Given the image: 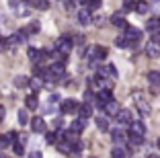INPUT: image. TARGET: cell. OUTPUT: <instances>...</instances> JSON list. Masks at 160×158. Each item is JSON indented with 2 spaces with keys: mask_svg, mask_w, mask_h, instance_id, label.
Instances as JSON below:
<instances>
[{
  "mask_svg": "<svg viewBox=\"0 0 160 158\" xmlns=\"http://www.w3.org/2000/svg\"><path fill=\"white\" fill-rule=\"evenodd\" d=\"M10 144H14V142L8 138V134H6V135H0V150H6Z\"/></svg>",
  "mask_w": 160,
  "mask_h": 158,
  "instance_id": "cell-30",
  "label": "cell"
},
{
  "mask_svg": "<svg viewBox=\"0 0 160 158\" xmlns=\"http://www.w3.org/2000/svg\"><path fill=\"white\" fill-rule=\"evenodd\" d=\"M136 13H140V14L150 13V2H144V0H140V2L136 4Z\"/></svg>",
  "mask_w": 160,
  "mask_h": 158,
  "instance_id": "cell-26",
  "label": "cell"
},
{
  "mask_svg": "<svg viewBox=\"0 0 160 158\" xmlns=\"http://www.w3.org/2000/svg\"><path fill=\"white\" fill-rule=\"evenodd\" d=\"M29 109L27 107H25V109H21V111H19V115H17V121H19V123H21V125H27V123H31V119H29Z\"/></svg>",
  "mask_w": 160,
  "mask_h": 158,
  "instance_id": "cell-23",
  "label": "cell"
},
{
  "mask_svg": "<svg viewBox=\"0 0 160 158\" xmlns=\"http://www.w3.org/2000/svg\"><path fill=\"white\" fill-rule=\"evenodd\" d=\"M31 130L35 134H45V119L43 117H33L31 119Z\"/></svg>",
  "mask_w": 160,
  "mask_h": 158,
  "instance_id": "cell-10",
  "label": "cell"
},
{
  "mask_svg": "<svg viewBox=\"0 0 160 158\" xmlns=\"http://www.w3.org/2000/svg\"><path fill=\"white\" fill-rule=\"evenodd\" d=\"M27 35H29L27 29H21L19 33H14V37H17V41H19V43H25V41H27Z\"/></svg>",
  "mask_w": 160,
  "mask_h": 158,
  "instance_id": "cell-33",
  "label": "cell"
},
{
  "mask_svg": "<svg viewBox=\"0 0 160 158\" xmlns=\"http://www.w3.org/2000/svg\"><path fill=\"white\" fill-rule=\"evenodd\" d=\"M2 158H4V156H2Z\"/></svg>",
  "mask_w": 160,
  "mask_h": 158,
  "instance_id": "cell-50",
  "label": "cell"
},
{
  "mask_svg": "<svg viewBox=\"0 0 160 158\" xmlns=\"http://www.w3.org/2000/svg\"><path fill=\"white\" fill-rule=\"evenodd\" d=\"M60 140H62L60 131H47V134H45V142H47V144H58Z\"/></svg>",
  "mask_w": 160,
  "mask_h": 158,
  "instance_id": "cell-24",
  "label": "cell"
},
{
  "mask_svg": "<svg viewBox=\"0 0 160 158\" xmlns=\"http://www.w3.org/2000/svg\"><path fill=\"white\" fill-rule=\"evenodd\" d=\"M94 123H97V127H99L101 131H107V130H109V121L105 119L103 115H101V117H97V119H94Z\"/></svg>",
  "mask_w": 160,
  "mask_h": 158,
  "instance_id": "cell-28",
  "label": "cell"
},
{
  "mask_svg": "<svg viewBox=\"0 0 160 158\" xmlns=\"http://www.w3.org/2000/svg\"><path fill=\"white\" fill-rule=\"evenodd\" d=\"M58 101H60V97H58V94H52V97H49V101H47V103H53V105H56Z\"/></svg>",
  "mask_w": 160,
  "mask_h": 158,
  "instance_id": "cell-43",
  "label": "cell"
},
{
  "mask_svg": "<svg viewBox=\"0 0 160 158\" xmlns=\"http://www.w3.org/2000/svg\"><path fill=\"white\" fill-rule=\"evenodd\" d=\"M27 31H29V33H37V31H39V23H31V25L27 27Z\"/></svg>",
  "mask_w": 160,
  "mask_h": 158,
  "instance_id": "cell-38",
  "label": "cell"
},
{
  "mask_svg": "<svg viewBox=\"0 0 160 158\" xmlns=\"http://www.w3.org/2000/svg\"><path fill=\"white\" fill-rule=\"evenodd\" d=\"M37 105H39L37 94H29V97L25 99V107H27L29 111H35V109H37Z\"/></svg>",
  "mask_w": 160,
  "mask_h": 158,
  "instance_id": "cell-20",
  "label": "cell"
},
{
  "mask_svg": "<svg viewBox=\"0 0 160 158\" xmlns=\"http://www.w3.org/2000/svg\"><path fill=\"white\" fill-rule=\"evenodd\" d=\"M23 146L25 144H21V142H14L12 148H14V154H17V156H23V154H25V148H23Z\"/></svg>",
  "mask_w": 160,
  "mask_h": 158,
  "instance_id": "cell-35",
  "label": "cell"
},
{
  "mask_svg": "<svg viewBox=\"0 0 160 158\" xmlns=\"http://www.w3.org/2000/svg\"><path fill=\"white\" fill-rule=\"evenodd\" d=\"M76 2H78V4H82V6H86V8H88V4H90V0H76Z\"/></svg>",
  "mask_w": 160,
  "mask_h": 158,
  "instance_id": "cell-44",
  "label": "cell"
},
{
  "mask_svg": "<svg viewBox=\"0 0 160 158\" xmlns=\"http://www.w3.org/2000/svg\"><path fill=\"white\" fill-rule=\"evenodd\" d=\"M148 158H160V154H148Z\"/></svg>",
  "mask_w": 160,
  "mask_h": 158,
  "instance_id": "cell-47",
  "label": "cell"
},
{
  "mask_svg": "<svg viewBox=\"0 0 160 158\" xmlns=\"http://www.w3.org/2000/svg\"><path fill=\"white\" fill-rule=\"evenodd\" d=\"M0 158H2V156H0Z\"/></svg>",
  "mask_w": 160,
  "mask_h": 158,
  "instance_id": "cell-49",
  "label": "cell"
},
{
  "mask_svg": "<svg viewBox=\"0 0 160 158\" xmlns=\"http://www.w3.org/2000/svg\"><path fill=\"white\" fill-rule=\"evenodd\" d=\"M14 86H17V89H25V86H29V80L25 78V76H17V78H14Z\"/></svg>",
  "mask_w": 160,
  "mask_h": 158,
  "instance_id": "cell-31",
  "label": "cell"
},
{
  "mask_svg": "<svg viewBox=\"0 0 160 158\" xmlns=\"http://www.w3.org/2000/svg\"><path fill=\"white\" fill-rule=\"evenodd\" d=\"M136 4L138 2H133V0H123V13H132V10H136Z\"/></svg>",
  "mask_w": 160,
  "mask_h": 158,
  "instance_id": "cell-32",
  "label": "cell"
},
{
  "mask_svg": "<svg viewBox=\"0 0 160 158\" xmlns=\"http://www.w3.org/2000/svg\"><path fill=\"white\" fill-rule=\"evenodd\" d=\"M127 144H129V146H142V144H144V135L129 134V135H127Z\"/></svg>",
  "mask_w": 160,
  "mask_h": 158,
  "instance_id": "cell-22",
  "label": "cell"
},
{
  "mask_svg": "<svg viewBox=\"0 0 160 158\" xmlns=\"http://www.w3.org/2000/svg\"><path fill=\"white\" fill-rule=\"evenodd\" d=\"M86 127V119H82V117H78V119H74L72 121V125H70V130L72 131H76V134H80V131Z\"/></svg>",
  "mask_w": 160,
  "mask_h": 158,
  "instance_id": "cell-18",
  "label": "cell"
},
{
  "mask_svg": "<svg viewBox=\"0 0 160 158\" xmlns=\"http://www.w3.org/2000/svg\"><path fill=\"white\" fill-rule=\"evenodd\" d=\"M111 25H113V27H117V29H125L127 27V21H125V17H123V14L115 13L113 17H111Z\"/></svg>",
  "mask_w": 160,
  "mask_h": 158,
  "instance_id": "cell-13",
  "label": "cell"
},
{
  "mask_svg": "<svg viewBox=\"0 0 160 158\" xmlns=\"http://www.w3.org/2000/svg\"><path fill=\"white\" fill-rule=\"evenodd\" d=\"M115 119H117V123L119 125H129V123H132V111H129V109H121V111L117 113V117H115Z\"/></svg>",
  "mask_w": 160,
  "mask_h": 158,
  "instance_id": "cell-7",
  "label": "cell"
},
{
  "mask_svg": "<svg viewBox=\"0 0 160 158\" xmlns=\"http://www.w3.org/2000/svg\"><path fill=\"white\" fill-rule=\"evenodd\" d=\"M146 29L152 33V35H154V33H158L160 31V17H152V19L146 23Z\"/></svg>",
  "mask_w": 160,
  "mask_h": 158,
  "instance_id": "cell-16",
  "label": "cell"
},
{
  "mask_svg": "<svg viewBox=\"0 0 160 158\" xmlns=\"http://www.w3.org/2000/svg\"><path fill=\"white\" fill-rule=\"evenodd\" d=\"M129 134L146 135V125H144V121H140V119H133L132 123H129Z\"/></svg>",
  "mask_w": 160,
  "mask_h": 158,
  "instance_id": "cell-8",
  "label": "cell"
},
{
  "mask_svg": "<svg viewBox=\"0 0 160 158\" xmlns=\"http://www.w3.org/2000/svg\"><path fill=\"white\" fill-rule=\"evenodd\" d=\"M107 54H109V49L107 47H103V45H92V47H88L86 49V56H88V60H105L107 58Z\"/></svg>",
  "mask_w": 160,
  "mask_h": 158,
  "instance_id": "cell-2",
  "label": "cell"
},
{
  "mask_svg": "<svg viewBox=\"0 0 160 158\" xmlns=\"http://www.w3.org/2000/svg\"><path fill=\"white\" fill-rule=\"evenodd\" d=\"M101 4H103V0H90V4H88V8H90V10H94V8H99Z\"/></svg>",
  "mask_w": 160,
  "mask_h": 158,
  "instance_id": "cell-37",
  "label": "cell"
},
{
  "mask_svg": "<svg viewBox=\"0 0 160 158\" xmlns=\"http://www.w3.org/2000/svg\"><path fill=\"white\" fill-rule=\"evenodd\" d=\"M29 158H43V154L39 152V150H33V152H31V156Z\"/></svg>",
  "mask_w": 160,
  "mask_h": 158,
  "instance_id": "cell-40",
  "label": "cell"
},
{
  "mask_svg": "<svg viewBox=\"0 0 160 158\" xmlns=\"http://www.w3.org/2000/svg\"><path fill=\"white\" fill-rule=\"evenodd\" d=\"M115 45L117 47H132V41L125 35H119V37H115Z\"/></svg>",
  "mask_w": 160,
  "mask_h": 158,
  "instance_id": "cell-27",
  "label": "cell"
},
{
  "mask_svg": "<svg viewBox=\"0 0 160 158\" xmlns=\"http://www.w3.org/2000/svg\"><path fill=\"white\" fill-rule=\"evenodd\" d=\"M27 56H29V60L33 62V64H41L45 58H49V51H45V49H37V47H29Z\"/></svg>",
  "mask_w": 160,
  "mask_h": 158,
  "instance_id": "cell-3",
  "label": "cell"
},
{
  "mask_svg": "<svg viewBox=\"0 0 160 158\" xmlns=\"http://www.w3.org/2000/svg\"><path fill=\"white\" fill-rule=\"evenodd\" d=\"M17 142L25 144V142H27V135H25V134H19V135H17Z\"/></svg>",
  "mask_w": 160,
  "mask_h": 158,
  "instance_id": "cell-41",
  "label": "cell"
},
{
  "mask_svg": "<svg viewBox=\"0 0 160 158\" xmlns=\"http://www.w3.org/2000/svg\"><path fill=\"white\" fill-rule=\"evenodd\" d=\"M94 23L99 25V27H103V25H105V17H97V19H94Z\"/></svg>",
  "mask_w": 160,
  "mask_h": 158,
  "instance_id": "cell-42",
  "label": "cell"
},
{
  "mask_svg": "<svg viewBox=\"0 0 160 158\" xmlns=\"http://www.w3.org/2000/svg\"><path fill=\"white\" fill-rule=\"evenodd\" d=\"M146 54H148L150 58H158V56H160V45L154 41V39H152V41L146 45Z\"/></svg>",
  "mask_w": 160,
  "mask_h": 158,
  "instance_id": "cell-15",
  "label": "cell"
},
{
  "mask_svg": "<svg viewBox=\"0 0 160 158\" xmlns=\"http://www.w3.org/2000/svg\"><path fill=\"white\" fill-rule=\"evenodd\" d=\"M156 146H158V150H160V138H158V142H156Z\"/></svg>",
  "mask_w": 160,
  "mask_h": 158,
  "instance_id": "cell-48",
  "label": "cell"
},
{
  "mask_svg": "<svg viewBox=\"0 0 160 158\" xmlns=\"http://www.w3.org/2000/svg\"><path fill=\"white\" fill-rule=\"evenodd\" d=\"M62 125V119L60 117H56V121H53V127H60Z\"/></svg>",
  "mask_w": 160,
  "mask_h": 158,
  "instance_id": "cell-46",
  "label": "cell"
},
{
  "mask_svg": "<svg viewBox=\"0 0 160 158\" xmlns=\"http://www.w3.org/2000/svg\"><path fill=\"white\" fill-rule=\"evenodd\" d=\"M111 140L115 142V146H125V144H127V134H125L123 130H119V127H117V130L111 131Z\"/></svg>",
  "mask_w": 160,
  "mask_h": 158,
  "instance_id": "cell-6",
  "label": "cell"
},
{
  "mask_svg": "<svg viewBox=\"0 0 160 158\" xmlns=\"http://www.w3.org/2000/svg\"><path fill=\"white\" fill-rule=\"evenodd\" d=\"M123 31H125L123 35H125V37L129 39V41H132V45H136V43L140 41V37H142V31H140V29H136V27H129V25H127V27L123 29Z\"/></svg>",
  "mask_w": 160,
  "mask_h": 158,
  "instance_id": "cell-5",
  "label": "cell"
},
{
  "mask_svg": "<svg viewBox=\"0 0 160 158\" xmlns=\"http://www.w3.org/2000/svg\"><path fill=\"white\" fill-rule=\"evenodd\" d=\"M74 4H76L74 0H66V2H64V8L66 10H74Z\"/></svg>",
  "mask_w": 160,
  "mask_h": 158,
  "instance_id": "cell-39",
  "label": "cell"
},
{
  "mask_svg": "<svg viewBox=\"0 0 160 158\" xmlns=\"http://www.w3.org/2000/svg\"><path fill=\"white\" fill-rule=\"evenodd\" d=\"M92 115V103H80L78 107V117H82V119H88V117Z\"/></svg>",
  "mask_w": 160,
  "mask_h": 158,
  "instance_id": "cell-12",
  "label": "cell"
},
{
  "mask_svg": "<svg viewBox=\"0 0 160 158\" xmlns=\"http://www.w3.org/2000/svg\"><path fill=\"white\" fill-rule=\"evenodd\" d=\"M29 86H31L33 90H41V89H43V78H41V76H35V78H31V80H29Z\"/></svg>",
  "mask_w": 160,
  "mask_h": 158,
  "instance_id": "cell-25",
  "label": "cell"
},
{
  "mask_svg": "<svg viewBox=\"0 0 160 158\" xmlns=\"http://www.w3.org/2000/svg\"><path fill=\"white\" fill-rule=\"evenodd\" d=\"M31 4H33L35 8H39V10H47L49 8V0H33Z\"/></svg>",
  "mask_w": 160,
  "mask_h": 158,
  "instance_id": "cell-29",
  "label": "cell"
},
{
  "mask_svg": "<svg viewBox=\"0 0 160 158\" xmlns=\"http://www.w3.org/2000/svg\"><path fill=\"white\" fill-rule=\"evenodd\" d=\"M150 10H154L156 14H160V0H152L150 2Z\"/></svg>",
  "mask_w": 160,
  "mask_h": 158,
  "instance_id": "cell-36",
  "label": "cell"
},
{
  "mask_svg": "<svg viewBox=\"0 0 160 158\" xmlns=\"http://www.w3.org/2000/svg\"><path fill=\"white\" fill-rule=\"evenodd\" d=\"M78 107H80V103L74 101V99H64V101L60 103V109L64 115H70V113H78Z\"/></svg>",
  "mask_w": 160,
  "mask_h": 158,
  "instance_id": "cell-4",
  "label": "cell"
},
{
  "mask_svg": "<svg viewBox=\"0 0 160 158\" xmlns=\"http://www.w3.org/2000/svg\"><path fill=\"white\" fill-rule=\"evenodd\" d=\"M148 82H150V86H160V72L158 70H150L148 72Z\"/></svg>",
  "mask_w": 160,
  "mask_h": 158,
  "instance_id": "cell-19",
  "label": "cell"
},
{
  "mask_svg": "<svg viewBox=\"0 0 160 158\" xmlns=\"http://www.w3.org/2000/svg\"><path fill=\"white\" fill-rule=\"evenodd\" d=\"M58 150H60L62 154H74V146H72L70 142H66V140L58 142Z\"/></svg>",
  "mask_w": 160,
  "mask_h": 158,
  "instance_id": "cell-17",
  "label": "cell"
},
{
  "mask_svg": "<svg viewBox=\"0 0 160 158\" xmlns=\"http://www.w3.org/2000/svg\"><path fill=\"white\" fill-rule=\"evenodd\" d=\"M78 23L80 25H90L92 23V14H90V8H80L78 10Z\"/></svg>",
  "mask_w": 160,
  "mask_h": 158,
  "instance_id": "cell-11",
  "label": "cell"
},
{
  "mask_svg": "<svg viewBox=\"0 0 160 158\" xmlns=\"http://www.w3.org/2000/svg\"><path fill=\"white\" fill-rule=\"evenodd\" d=\"M94 99H97V97H94V90L92 89H86L84 90V101L86 103H94Z\"/></svg>",
  "mask_w": 160,
  "mask_h": 158,
  "instance_id": "cell-34",
  "label": "cell"
},
{
  "mask_svg": "<svg viewBox=\"0 0 160 158\" xmlns=\"http://www.w3.org/2000/svg\"><path fill=\"white\" fill-rule=\"evenodd\" d=\"M152 39H154V41L160 45V33H154V35H152Z\"/></svg>",
  "mask_w": 160,
  "mask_h": 158,
  "instance_id": "cell-45",
  "label": "cell"
},
{
  "mask_svg": "<svg viewBox=\"0 0 160 158\" xmlns=\"http://www.w3.org/2000/svg\"><path fill=\"white\" fill-rule=\"evenodd\" d=\"M105 115H111V117H117V113L121 111V109H119V103L115 101V99H111V101L107 103V105H105Z\"/></svg>",
  "mask_w": 160,
  "mask_h": 158,
  "instance_id": "cell-9",
  "label": "cell"
},
{
  "mask_svg": "<svg viewBox=\"0 0 160 158\" xmlns=\"http://www.w3.org/2000/svg\"><path fill=\"white\" fill-rule=\"evenodd\" d=\"M72 45H74V41H72L70 35H62V37L56 41V51H60V54L68 56V54H70V49H72Z\"/></svg>",
  "mask_w": 160,
  "mask_h": 158,
  "instance_id": "cell-1",
  "label": "cell"
},
{
  "mask_svg": "<svg viewBox=\"0 0 160 158\" xmlns=\"http://www.w3.org/2000/svg\"><path fill=\"white\" fill-rule=\"evenodd\" d=\"M111 158H129V150L125 146H115L111 150Z\"/></svg>",
  "mask_w": 160,
  "mask_h": 158,
  "instance_id": "cell-14",
  "label": "cell"
},
{
  "mask_svg": "<svg viewBox=\"0 0 160 158\" xmlns=\"http://www.w3.org/2000/svg\"><path fill=\"white\" fill-rule=\"evenodd\" d=\"M138 111H140L142 115H150L152 107H150V105H148L146 101H144V99H140V97H138Z\"/></svg>",
  "mask_w": 160,
  "mask_h": 158,
  "instance_id": "cell-21",
  "label": "cell"
}]
</instances>
